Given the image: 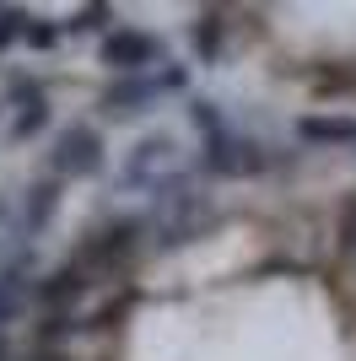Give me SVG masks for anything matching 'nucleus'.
Returning <instances> with one entry per match:
<instances>
[{"mask_svg": "<svg viewBox=\"0 0 356 361\" xmlns=\"http://www.w3.org/2000/svg\"><path fill=\"white\" fill-rule=\"evenodd\" d=\"M0 361H11V340L6 334H0Z\"/></svg>", "mask_w": 356, "mask_h": 361, "instance_id": "a211bd4d", "label": "nucleus"}, {"mask_svg": "<svg viewBox=\"0 0 356 361\" xmlns=\"http://www.w3.org/2000/svg\"><path fill=\"white\" fill-rule=\"evenodd\" d=\"M97 60L108 65L114 75H146V71H162V38L157 32H141V27H114L97 44Z\"/></svg>", "mask_w": 356, "mask_h": 361, "instance_id": "423d86ee", "label": "nucleus"}, {"mask_svg": "<svg viewBox=\"0 0 356 361\" xmlns=\"http://www.w3.org/2000/svg\"><path fill=\"white\" fill-rule=\"evenodd\" d=\"M178 173V140L173 135H146L130 146V162H124V195H135V189H146V195H157L162 183H173Z\"/></svg>", "mask_w": 356, "mask_h": 361, "instance_id": "39448f33", "label": "nucleus"}, {"mask_svg": "<svg viewBox=\"0 0 356 361\" xmlns=\"http://www.w3.org/2000/svg\"><path fill=\"white\" fill-rule=\"evenodd\" d=\"M141 238H146V226L135 221V216H124V221H114V226H103L97 238L76 254V264L87 275H103V270H124L135 254H141Z\"/></svg>", "mask_w": 356, "mask_h": 361, "instance_id": "0eeeda50", "label": "nucleus"}, {"mask_svg": "<svg viewBox=\"0 0 356 361\" xmlns=\"http://www.w3.org/2000/svg\"><path fill=\"white\" fill-rule=\"evenodd\" d=\"M206 216H210V200L200 189H178V178L157 189V238H162V248L189 243L206 226Z\"/></svg>", "mask_w": 356, "mask_h": 361, "instance_id": "20e7f679", "label": "nucleus"}, {"mask_svg": "<svg viewBox=\"0 0 356 361\" xmlns=\"http://www.w3.org/2000/svg\"><path fill=\"white\" fill-rule=\"evenodd\" d=\"M44 124H49V103H44V92H32L28 103H22V119L11 124V135H16V140H28V135H38Z\"/></svg>", "mask_w": 356, "mask_h": 361, "instance_id": "ddd939ff", "label": "nucleus"}, {"mask_svg": "<svg viewBox=\"0 0 356 361\" xmlns=\"http://www.w3.org/2000/svg\"><path fill=\"white\" fill-rule=\"evenodd\" d=\"M108 6H81V11H76V22H71V32H97V27H108Z\"/></svg>", "mask_w": 356, "mask_h": 361, "instance_id": "2eb2a0df", "label": "nucleus"}, {"mask_svg": "<svg viewBox=\"0 0 356 361\" xmlns=\"http://www.w3.org/2000/svg\"><path fill=\"white\" fill-rule=\"evenodd\" d=\"M297 140L302 146H356V119L351 114H302Z\"/></svg>", "mask_w": 356, "mask_h": 361, "instance_id": "6e6552de", "label": "nucleus"}, {"mask_svg": "<svg viewBox=\"0 0 356 361\" xmlns=\"http://www.w3.org/2000/svg\"><path fill=\"white\" fill-rule=\"evenodd\" d=\"M189 124L200 130V140H206V167L210 173H222V178H254V173H265V162H270L265 146L249 140V135H237L210 97H194L189 103Z\"/></svg>", "mask_w": 356, "mask_h": 361, "instance_id": "f257e3e1", "label": "nucleus"}, {"mask_svg": "<svg viewBox=\"0 0 356 361\" xmlns=\"http://www.w3.org/2000/svg\"><path fill=\"white\" fill-rule=\"evenodd\" d=\"M87 291H92V275L81 270V264H65V270L38 281V302H44V307H71V302H81Z\"/></svg>", "mask_w": 356, "mask_h": 361, "instance_id": "1a4fd4ad", "label": "nucleus"}, {"mask_svg": "<svg viewBox=\"0 0 356 361\" xmlns=\"http://www.w3.org/2000/svg\"><path fill=\"white\" fill-rule=\"evenodd\" d=\"M22 313H28V281L0 275V334H6V324H16Z\"/></svg>", "mask_w": 356, "mask_h": 361, "instance_id": "f8f14e48", "label": "nucleus"}, {"mask_svg": "<svg viewBox=\"0 0 356 361\" xmlns=\"http://www.w3.org/2000/svg\"><path fill=\"white\" fill-rule=\"evenodd\" d=\"M32 361H71V356H59V350H54V356H49V350H44V356H32Z\"/></svg>", "mask_w": 356, "mask_h": 361, "instance_id": "6ab92c4d", "label": "nucleus"}, {"mask_svg": "<svg viewBox=\"0 0 356 361\" xmlns=\"http://www.w3.org/2000/svg\"><path fill=\"white\" fill-rule=\"evenodd\" d=\"M32 49H54L59 44V27H44V22H28V32H22Z\"/></svg>", "mask_w": 356, "mask_h": 361, "instance_id": "dca6fc26", "label": "nucleus"}, {"mask_svg": "<svg viewBox=\"0 0 356 361\" xmlns=\"http://www.w3.org/2000/svg\"><path fill=\"white\" fill-rule=\"evenodd\" d=\"M184 87H189V71H184V65H162V71H146V75H114L103 87V108L108 114H146L157 97L184 92Z\"/></svg>", "mask_w": 356, "mask_h": 361, "instance_id": "f03ea898", "label": "nucleus"}, {"mask_svg": "<svg viewBox=\"0 0 356 361\" xmlns=\"http://www.w3.org/2000/svg\"><path fill=\"white\" fill-rule=\"evenodd\" d=\"M103 173V135L92 124H65L49 146V178H97Z\"/></svg>", "mask_w": 356, "mask_h": 361, "instance_id": "7ed1b4c3", "label": "nucleus"}, {"mask_svg": "<svg viewBox=\"0 0 356 361\" xmlns=\"http://www.w3.org/2000/svg\"><path fill=\"white\" fill-rule=\"evenodd\" d=\"M54 211H59V183L44 173V178H38L28 195H22V221H28V232H44Z\"/></svg>", "mask_w": 356, "mask_h": 361, "instance_id": "9d476101", "label": "nucleus"}, {"mask_svg": "<svg viewBox=\"0 0 356 361\" xmlns=\"http://www.w3.org/2000/svg\"><path fill=\"white\" fill-rule=\"evenodd\" d=\"M345 243H351V248H356V200H351V205H345Z\"/></svg>", "mask_w": 356, "mask_h": 361, "instance_id": "f3484780", "label": "nucleus"}, {"mask_svg": "<svg viewBox=\"0 0 356 361\" xmlns=\"http://www.w3.org/2000/svg\"><path fill=\"white\" fill-rule=\"evenodd\" d=\"M22 32H28V11H6V6H0V49L6 44H16V38H22Z\"/></svg>", "mask_w": 356, "mask_h": 361, "instance_id": "4468645a", "label": "nucleus"}, {"mask_svg": "<svg viewBox=\"0 0 356 361\" xmlns=\"http://www.w3.org/2000/svg\"><path fill=\"white\" fill-rule=\"evenodd\" d=\"M222 32H227V16L222 11H206L200 22H194V54L200 60H222Z\"/></svg>", "mask_w": 356, "mask_h": 361, "instance_id": "9b49d317", "label": "nucleus"}]
</instances>
